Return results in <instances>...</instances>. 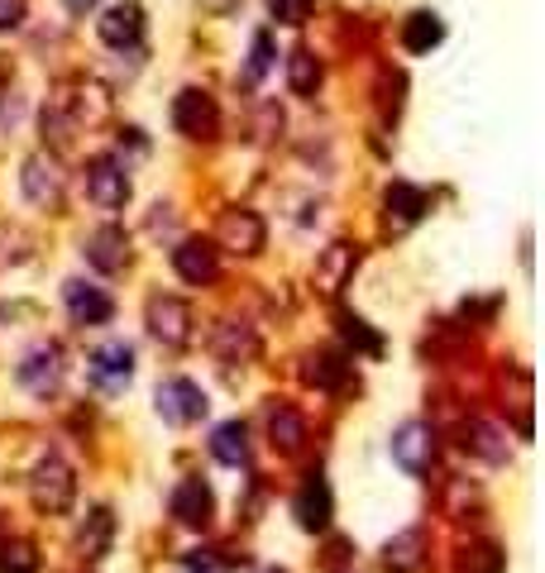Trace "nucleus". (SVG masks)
<instances>
[{
  "label": "nucleus",
  "mask_w": 545,
  "mask_h": 573,
  "mask_svg": "<svg viewBox=\"0 0 545 573\" xmlns=\"http://www.w3.org/2000/svg\"><path fill=\"white\" fill-rule=\"evenodd\" d=\"M292 511H297L301 530H325L330 526V516H335V497H330V483L321 478V473H311V478L301 483Z\"/></svg>",
  "instance_id": "obj_13"
},
{
  "label": "nucleus",
  "mask_w": 545,
  "mask_h": 573,
  "mask_svg": "<svg viewBox=\"0 0 545 573\" xmlns=\"http://www.w3.org/2000/svg\"><path fill=\"white\" fill-rule=\"evenodd\" d=\"M14 378H20L29 397H53L57 382H63V354H57V344H34V349L20 358Z\"/></svg>",
  "instance_id": "obj_4"
},
{
  "label": "nucleus",
  "mask_w": 545,
  "mask_h": 573,
  "mask_svg": "<svg viewBox=\"0 0 545 573\" xmlns=\"http://www.w3.org/2000/svg\"><path fill=\"white\" fill-rule=\"evenodd\" d=\"M464 450L479 454L483 464H502V458H507V435L488 421H469L464 425Z\"/></svg>",
  "instance_id": "obj_23"
},
{
  "label": "nucleus",
  "mask_w": 545,
  "mask_h": 573,
  "mask_svg": "<svg viewBox=\"0 0 545 573\" xmlns=\"http://www.w3.org/2000/svg\"><path fill=\"white\" fill-rule=\"evenodd\" d=\"M63 106L72 110V120H77V125H100L110 115V96H106V86H100V82H77Z\"/></svg>",
  "instance_id": "obj_19"
},
{
  "label": "nucleus",
  "mask_w": 545,
  "mask_h": 573,
  "mask_svg": "<svg viewBox=\"0 0 545 573\" xmlns=\"http://www.w3.org/2000/svg\"><path fill=\"white\" fill-rule=\"evenodd\" d=\"M455 573H502L498 544H473V550H464V554H459V569Z\"/></svg>",
  "instance_id": "obj_29"
},
{
  "label": "nucleus",
  "mask_w": 545,
  "mask_h": 573,
  "mask_svg": "<svg viewBox=\"0 0 545 573\" xmlns=\"http://www.w3.org/2000/svg\"><path fill=\"white\" fill-rule=\"evenodd\" d=\"M86 196H92L100 210H120L129 201L125 163H115V158H92V163H86Z\"/></svg>",
  "instance_id": "obj_6"
},
{
  "label": "nucleus",
  "mask_w": 545,
  "mask_h": 573,
  "mask_svg": "<svg viewBox=\"0 0 545 573\" xmlns=\"http://www.w3.org/2000/svg\"><path fill=\"white\" fill-rule=\"evenodd\" d=\"M268 440H272V450L297 454L301 444H307V421H301L292 407H272L268 411Z\"/></svg>",
  "instance_id": "obj_21"
},
{
  "label": "nucleus",
  "mask_w": 545,
  "mask_h": 573,
  "mask_svg": "<svg viewBox=\"0 0 545 573\" xmlns=\"http://www.w3.org/2000/svg\"><path fill=\"white\" fill-rule=\"evenodd\" d=\"M110 536H115L110 511H106V507H96V511L82 521V530H77V550H82L86 559H100V554H106V544H110Z\"/></svg>",
  "instance_id": "obj_26"
},
{
  "label": "nucleus",
  "mask_w": 545,
  "mask_h": 573,
  "mask_svg": "<svg viewBox=\"0 0 545 573\" xmlns=\"http://www.w3.org/2000/svg\"><path fill=\"white\" fill-rule=\"evenodd\" d=\"M63 301H67V315L77 325H106L110 315H115V301L100 292V286H92V282H67L63 286Z\"/></svg>",
  "instance_id": "obj_14"
},
{
  "label": "nucleus",
  "mask_w": 545,
  "mask_h": 573,
  "mask_svg": "<svg viewBox=\"0 0 545 573\" xmlns=\"http://www.w3.org/2000/svg\"><path fill=\"white\" fill-rule=\"evenodd\" d=\"M215 239H221V249L249 258L264 249V220L254 210H225L221 225H215Z\"/></svg>",
  "instance_id": "obj_12"
},
{
  "label": "nucleus",
  "mask_w": 545,
  "mask_h": 573,
  "mask_svg": "<svg viewBox=\"0 0 545 573\" xmlns=\"http://www.w3.org/2000/svg\"><path fill=\"white\" fill-rule=\"evenodd\" d=\"M268 67H272V39L268 34H254V53H249V72H244V77L258 82Z\"/></svg>",
  "instance_id": "obj_33"
},
{
  "label": "nucleus",
  "mask_w": 545,
  "mask_h": 573,
  "mask_svg": "<svg viewBox=\"0 0 545 573\" xmlns=\"http://www.w3.org/2000/svg\"><path fill=\"white\" fill-rule=\"evenodd\" d=\"M436 454H440V440H436V430H430L426 421H407V425H402L397 435H393V458H397V468L412 473V478L430 473Z\"/></svg>",
  "instance_id": "obj_3"
},
{
  "label": "nucleus",
  "mask_w": 545,
  "mask_h": 573,
  "mask_svg": "<svg viewBox=\"0 0 545 573\" xmlns=\"http://www.w3.org/2000/svg\"><path fill=\"white\" fill-rule=\"evenodd\" d=\"M168 507H172V516H178L182 526H192V530H196V526H206V521H211L215 497H211V487L201 483V478H182Z\"/></svg>",
  "instance_id": "obj_16"
},
{
  "label": "nucleus",
  "mask_w": 545,
  "mask_h": 573,
  "mask_svg": "<svg viewBox=\"0 0 545 573\" xmlns=\"http://www.w3.org/2000/svg\"><path fill=\"white\" fill-rule=\"evenodd\" d=\"M383 206H387V225L402 235V229H412L426 215V192L421 186H412V182H393L387 186V196H383Z\"/></svg>",
  "instance_id": "obj_18"
},
{
  "label": "nucleus",
  "mask_w": 545,
  "mask_h": 573,
  "mask_svg": "<svg viewBox=\"0 0 545 573\" xmlns=\"http://www.w3.org/2000/svg\"><path fill=\"white\" fill-rule=\"evenodd\" d=\"M206 6H215V10H225V6H229V0H206Z\"/></svg>",
  "instance_id": "obj_36"
},
{
  "label": "nucleus",
  "mask_w": 545,
  "mask_h": 573,
  "mask_svg": "<svg viewBox=\"0 0 545 573\" xmlns=\"http://www.w3.org/2000/svg\"><path fill=\"white\" fill-rule=\"evenodd\" d=\"M24 20V0H0V29H14Z\"/></svg>",
  "instance_id": "obj_34"
},
{
  "label": "nucleus",
  "mask_w": 545,
  "mask_h": 573,
  "mask_svg": "<svg viewBox=\"0 0 545 573\" xmlns=\"http://www.w3.org/2000/svg\"><path fill=\"white\" fill-rule=\"evenodd\" d=\"M96 34H100V43H110V48H135V43L143 39V6H135V0L110 6L96 20Z\"/></svg>",
  "instance_id": "obj_11"
},
{
  "label": "nucleus",
  "mask_w": 545,
  "mask_h": 573,
  "mask_svg": "<svg viewBox=\"0 0 545 573\" xmlns=\"http://www.w3.org/2000/svg\"><path fill=\"white\" fill-rule=\"evenodd\" d=\"M149 329H153V339H163V344H172V349H182V344L192 339V311H186V301L153 296L149 301Z\"/></svg>",
  "instance_id": "obj_10"
},
{
  "label": "nucleus",
  "mask_w": 545,
  "mask_h": 573,
  "mask_svg": "<svg viewBox=\"0 0 545 573\" xmlns=\"http://www.w3.org/2000/svg\"><path fill=\"white\" fill-rule=\"evenodd\" d=\"M211 454L221 458L225 468H239L249 464V430H244V421H225L211 430Z\"/></svg>",
  "instance_id": "obj_20"
},
{
  "label": "nucleus",
  "mask_w": 545,
  "mask_h": 573,
  "mask_svg": "<svg viewBox=\"0 0 545 573\" xmlns=\"http://www.w3.org/2000/svg\"><path fill=\"white\" fill-rule=\"evenodd\" d=\"M172 268H178V278L192 286H211L221 278V258H215V244H206V239H182L178 249H172Z\"/></svg>",
  "instance_id": "obj_9"
},
{
  "label": "nucleus",
  "mask_w": 545,
  "mask_h": 573,
  "mask_svg": "<svg viewBox=\"0 0 545 573\" xmlns=\"http://www.w3.org/2000/svg\"><path fill=\"white\" fill-rule=\"evenodd\" d=\"M172 125H178V134H186V139H215V129H221V110H215V100L206 91L186 86V91L172 100Z\"/></svg>",
  "instance_id": "obj_5"
},
{
  "label": "nucleus",
  "mask_w": 545,
  "mask_h": 573,
  "mask_svg": "<svg viewBox=\"0 0 545 573\" xmlns=\"http://www.w3.org/2000/svg\"><path fill=\"white\" fill-rule=\"evenodd\" d=\"M359 263V249L354 244H330V249L316 258V286H321L325 296H335L344 282H350V272Z\"/></svg>",
  "instance_id": "obj_17"
},
{
  "label": "nucleus",
  "mask_w": 545,
  "mask_h": 573,
  "mask_svg": "<svg viewBox=\"0 0 545 573\" xmlns=\"http://www.w3.org/2000/svg\"><path fill=\"white\" fill-rule=\"evenodd\" d=\"M20 186H24V196L43 210L63 206V167H57V158H49V153L29 158L24 172H20Z\"/></svg>",
  "instance_id": "obj_8"
},
{
  "label": "nucleus",
  "mask_w": 545,
  "mask_h": 573,
  "mask_svg": "<svg viewBox=\"0 0 545 573\" xmlns=\"http://www.w3.org/2000/svg\"><path fill=\"white\" fill-rule=\"evenodd\" d=\"M215 349H221L225 358H254V335L249 329H235V325H221V335H215Z\"/></svg>",
  "instance_id": "obj_31"
},
{
  "label": "nucleus",
  "mask_w": 545,
  "mask_h": 573,
  "mask_svg": "<svg viewBox=\"0 0 545 573\" xmlns=\"http://www.w3.org/2000/svg\"><path fill=\"white\" fill-rule=\"evenodd\" d=\"M440 39H445V24H440V14H430V10H416L412 20L402 24V48L407 53H430Z\"/></svg>",
  "instance_id": "obj_24"
},
{
  "label": "nucleus",
  "mask_w": 545,
  "mask_h": 573,
  "mask_svg": "<svg viewBox=\"0 0 545 573\" xmlns=\"http://www.w3.org/2000/svg\"><path fill=\"white\" fill-rule=\"evenodd\" d=\"M29 497H34L39 511H67L72 497H77V478H72V468L63 464L57 454H49L43 464L34 468V478H29Z\"/></svg>",
  "instance_id": "obj_1"
},
{
  "label": "nucleus",
  "mask_w": 545,
  "mask_h": 573,
  "mask_svg": "<svg viewBox=\"0 0 545 573\" xmlns=\"http://www.w3.org/2000/svg\"><path fill=\"white\" fill-rule=\"evenodd\" d=\"M86 263L100 268V272H120L129 263V239L120 225H100L86 235Z\"/></svg>",
  "instance_id": "obj_15"
},
{
  "label": "nucleus",
  "mask_w": 545,
  "mask_h": 573,
  "mask_svg": "<svg viewBox=\"0 0 545 573\" xmlns=\"http://www.w3.org/2000/svg\"><path fill=\"white\" fill-rule=\"evenodd\" d=\"M129 372H135V349H129L125 339L100 344V349L86 358V378H92L100 392H120V387L129 382Z\"/></svg>",
  "instance_id": "obj_7"
},
{
  "label": "nucleus",
  "mask_w": 545,
  "mask_h": 573,
  "mask_svg": "<svg viewBox=\"0 0 545 573\" xmlns=\"http://www.w3.org/2000/svg\"><path fill=\"white\" fill-rule=\"evenodd\" d=\"M421 554H426V536L421 530H402V536H393L383 544V564L393 573H412L421 569Z\"/></svg>",
  "instance_id": "obj_22"
},
{
  "label": "nucleus",
  "mask_w": 545,
  "mask_h": 573,
  "mask_svg": "<svg viewBox=\"0 0 545 573\" xmlns=\"http://www.w3.org/2000/svg\"><path fill=\"white\" fill-rule=\"evenodd\" d=\"M0 573H39V554H34V544L20 540V536L0 540Z\"/></svg>",
  "instance_id": "obj_28"
},
{
  "label": "nucleus",
  "mask_w": 545,
  "mask_h": 573,
  "mask_svg": "<svg viewBox=\"0 0 545 573\" xmlns=\"http://www.w3.org/2000/svg\"><path fill=\"white\" fill-rule=\"evenodd\" d=\"M340 335L350 339L354 349H364V354H378V349H383V339L373 335V329H368L364 321H359V315H340Z\"/></svg>",
  "instance_id": "obj_30"
},
{
  "label": "nucleus",
  "mask_w": 545,
  "mask_h": 573,
  "mask_svg": "<svg viewBox=\"0 0 545 573\" xmlns=\"http://www.w3.org/2000/svg\"><path fill=\"white\" fill-rule=\"evenodd\" d=\"M63 6H67L72 14H86V10H96V0H63Z\"/></svg>",
  "instance_id": "obj_35"
},
{
  "label": "nucleus",
  "mask_w": 545,
  "mask_h": 573,
  "mask_svg": "<svg viewBox=\"0 0 545 573\" xmlns=\"http://www.w3.org/2000/svg\"><path fill=\"white\" fill-rule=\"evenodd\" d=\"M153 407H158V415H163L168 425H192V421L206 415V392H201L192 378H168V382H158Z\"/></svg>",
  "instance_id": "obj_2"
},
{
  "label": "nucleus",
  "mask_w": 545,
  "mask_h": 573,
  "mask_svg": "<svg viewBox=\"0 0 545 573\" xmlns=\"http://www.w3.org/2000/svg\"><path fill=\"white\" fill-rule=\"evenodd\" d=\"M268 573H282V569H268Z\"/></svg>",
  "instance_id": "obj_37"
},
{
  "label": "nucleus",
  "mask_w": 545,
  "mask_h": 573,
  "mask_svg": "<svg viewBox=\"0 0 545 573\" xmlns=\"http://www.w3.org/2000/svg\"><path fill=\"white\" fill-rule=\"evenodd\" d=\"M287 86H292V96H316V86H321V63H316L311 48H297L287 57Z\"/></svg>",
  "instance_id": "obj_27"
},
{
  "label": "nucleus",
  "mask_w": 545,
  "mask_h": 573,
  "mask_svg": "<svg viewBox=\"0 0 545 573\" xmlns=\"http://www.w3.org/2000/svg\"><path fill=\"white\" fill-rule=\"evenodd\" d=\"M268 10H272V20L278 24H307L311 0H268Z\"/></svg>",
  "instance_id": "obj_32"
},
{
  "label": "nucleus",
  "mask_w": 545,
  "mask_h": 573,
  "mask_svg": "<svg viewBox=\"0 0 545 573\" xmlns=\"http://www.w3.org/2000/svg\"><path fill=\"white\" fill-rule=\"evenodd\" d=\"M307 382L311 387H340L344 378H350V358L344 354H335V349H321V354H311L307 358Z\"/></svg>",
  "instance_id": "obj_25"
}]
</instances>
